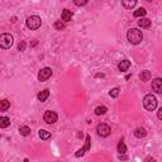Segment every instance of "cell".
<instances>
[{"instance_id":"obj_6","label":"cell","mask_w":162,"mask_h":162,"mask_svg":"<svg viewBox=\"0 0 162 162\" xmlns=\"http://www.w3.org/2000/svg\"><path fill=\"white\" fill-rule=\"evenodd\" d=\"M43 119H45V122H46L47 124H53V123H56V122H57L58 117H57L56 112L47 110V112L45 113V115H43Z\"/></svg>"},{"instance_id":"obj_8","label":"cell","mask_w":162,"mask_h":162,"mask_svg":"<svg viewBox=\"0 0 162 162\" xmlns=\"http://www.w3.org/2000/svg\"><path fill=\"white\" fill-rule=\"evenodd\" d=\"M90 143H91V142H90V136L88 134V136H86V143H85V146H84L83 148H80V150L75 153V156H76V157H81V156H84V155H85V152L90 150Z\"/></svg>"},{"instance_id":"obj_21","label":"cell","mask_w":162,"mask_h":162,"mask_svg":"<svg viewBox=\"0 0 162 162\" xmlns=\"http://www.w3.org/2000/svg\"><path fill=\"white\" fill-rule=\"evenodd\" d=\"M19 133L22 134V136H24V137H27V136L31 134V128L27 127V126H23V127H20V128H19Z\"/></svg>"},{"instance_id":"obj_5","label":"cell","mask_w":162,"mask_h":162,"mask_svg":"<svg viewBox=\"0 0 162 162\" xmlns=\"http://www.w3.org/2000/svg\"><path fill=\"white\" fill-rule=\"evenodd\" d=\"M96 132H98V134H99L100 137H108V136L110 134L112 129H110V127H109L108 124L101 123V124H99V126L96 127Z\"/></svg>"},{"instance_id":"obj_22","label":"cell","mask_w":162,"mask_h":162,"mask_svg":"<svg viewBox=\"0 0 162 162\" xmlns=\"http://www.w3.org/2000/svg\"><path fill=\"white\" fill-rule=\"evenodd\" d=\"M118 152L119 153H126L127 152V146L124 145L123 141H120L119 143H118Z\"/></svg>"},{"instance_id":"obj_11","label":"cell","mask_w":162,"mask_h":162,"mask_svg":"<svg viewBox=\"0 0 162 162\" xmlns=\"http://www.w3.org/2000/svg\"><path fill=\"white\" fill-rule=\"evenodd\" d=\"M151 20L148 19V18H141L139 20H138V26L141 27V28H150L151 27Z\"/></svg>"},{"instance_id":"obj_14","label":"cell","mask_w":162,"mask_h":162,"mask_svg":"<svg viewBox=\"0 0 162 162\" xmlns=\"http://www.w3.org/2000/svg\"><path fill=\"white\" fill-rule=\"evenodd\" d=\"M10 126V119L8 117H0V128H8Z\"/></svg>"},{"instance_id":"obj_30","label":"cell","mask_w":162,"mask_h":162,"mask_svg":"<svg viewBox=\"0 0 162 162\" xmlns=\"http://www.w3.org/2000/svg\"><path fill=\"white\" fill-rule=\"evenodd\" d=\"M24 162H28V160H27V158H26V160H24Z\"/></svg>"},{"instance_id":"obj_2","label":"cell","mask_w":162,"mask_h":162,"mask_svg":"<svg viewBox=\"0 0 162 162\" xmlns=\"http://www.w3.org/2000/svg\"><path fill=\"white\" fill-rule=\"evenodd\" d=\"M13 36L10 33H3L0 34V48L9 50L13 46Z\"/></svg>"},{"instance_id":"obj_16","label":"cell","mask_w":162,"mask_h":162,"mask_svg":"<svg viewBox=\"0 0 162 162\" xmlns=\"http://www.w3.org/2000/svg\"><path fill=\"white\" fill-rule=\"evenodd\" d=\"M146 134H147V131L145 128H142V127H139V128H137L134 131V136L137 138H143V137H146Z\"/></svg>"},{"instance_id":"obj_17","label":"cell","mask_w":162,"mask_h":162,"mask_svg":"<svg viewBox=\"0 0 162 162\" xmlns=\"http://www.w3.org/2000/svg\"><path fill=\"white\" fill-rule=\"evenodd\" d=\"M9 107H10V103L8 100H0V112H5V110H8L9 109Z\"/></svg>"},{"instance_id":"obj_15","label":"cell","mask_w":162,"mask_h":162,"mask_svg":"<svg viewBox=\"0 0 162 162\" xmlns=\"http://www.w3.org/2000/svg\"><path fill=\"white\" fill-rule=\"evenodd\" d=\"M137 4L136 0H124V2H122V5H123L126 9H132L134 8Z\"/></svg>"},{"instance_id":"obj_19","label":"cell","mask_w":162,"mask_h":162,"mask_svg":"<svg viewBox=\"0 0 162 162\" xmlns=\"http://www.w3.org/2000/svg\"><path fill=\"white\" fill-rule=\"evenodd\" d=\"M139 79L142 80V81H148L150 79H151V72L150 71H142L141 72V75H139Z\"/></svg>"},{"instance_id":"obj_10","label":"cell","mask_w":162,"mask_h":162,"mask_svg":"<svg viewBox=\"0 0 162 162\" xmlns=\"http://www.w3.org/2000/svg\"><path fill=\"white\" fill-rule=\"evenodd\" d=\"M129 66H131V62H129L128 60H122L118 64V69H119V71H122V72L127 71V70L129 69Z\"/></svg>"},{"instance_id":"obj_27","label":"cell","mask_w":162,"mask_h":162,"mask_svg":"<svg viewBox=\"0 0 162 162\" xmlns=\"http://www.w3.org/2000/svg\"><path fill=\"white\" fill-rule=\"evenodd\" d=\"M75 4L79 5V7H80V5H86L88 2H86V0H84V2H75Z\"/></svg>"},{"instance_id":"obj_7","label":"cell","mask_w":162,"mask_h":162,"mask_svg":"<svg viewBox=\"0 0 162 162\" xmlns=\"http://www.w3.org/2000/svg\"><path fill=\"white\" fill-rule=\"evenodd\" d=\"M51 76H52V70H51L50 67H45V69H42V70L39 71V74H38V80H39V81H46V80H48Z\"/></svg>"},{"instance_id":"obj_18","label":"cell","mask_w":162,"mask_h":162,"mask_svg":"<svg viewBox=\"0 0 162 162\" xmlns=\"http://www.w3.org/2000/svg\"><path fill=\"white\" fill-rule=\"evenodd\" d=\"M146 13H147V10H146L145 8H139V9H137V10L133 13V15H134L136 18H143V17L146 15Z\"/></svg>"},{"instance_id":"obj_24","label":"cell","mask_w":162,"mask_h":162,"mask_svg":"<svg viewBox=\"0 0 162 162\" xmlns=\"http://www.w3.org/2000/svg\"><path fill=\"white\" fill-rule=\"evenodd\" d=\"M65 28V23H62L61 20H57V22L55 23V29H57V31H62Z\"/></svg>"},{"instance_id":"obj_12","label":"cell","mask_w":162,"mask_h":162,"mask_svg":"<svg viewBox=\"0 0 162 162\" xmlns=\"http://www.w3.org/2000/svg\"><path fill=\"white\" fill-rule=\"evenodd\" d=\"M48 96H50V90H48V89H45V90H42V91L38 94V100L42 101V103H45V101L48 99Z\"/></svg>"},{"instance_id":"obj_4","label":"cell","mask_w":162,"mask_h":162,"mask_svg":"<svg viewBox=\"0 0 162 162\" xmlns=\"http://www.w3.org/2000/svg\"><path fill=\"white\" fill-rule=\"evenodd\" d=\"M26 24H27V27H28L29 29L36 31V29H38L40 26H42V19H40L38 15H32V17L27 18Z\"/></svg>"},{"instance_id":"obj_28","label":"cell","mask_w":162,"mask_h":162,"mask_svg":"<svg viewBox=\"0 0 162 162\" xmlns=\"http://www.w3.org/2000/svg\"><path fill=\"white\" fill-rule=\"evenodd\" d=\"M157 118H158L160 120L162 119V108H160V109H158V113H157Z\"/></svg>"},{"instance_id":"obj_29","label":"cell","mask_w":162,"mask_h":162,"mask_svg":"<svg viewBox=\"0 0 162 162\" xmlns=\"http://www.w3.org/2000/svg\"><path fill=\"white\" fill-rule=\"evenodd\" d=\"M145 162H156V160L152 158V157H147V158L145 160Z\"/></svg>"},{"instance_id":"obj_9","label":"cell","mask_w":162,"mask_h":162,"mask_svg":"<svg viewBox=\"0 0 162 162\" xmlns=\"http://www.w3.org/2000/svg\"><path fill=\"white\" fill-rule=\"evenodd\" d=\"M152 89H153V91H156L157 94H161V93H162V80H161L160 77H157V79H155V80L152 81Z\"/></svg>"},{"instance_id":"obj_23","label":"cell","mask_w":162,"mask_h":162,"mask_svg":"<svg viewBox=\"0 0 162 162\" xmlns=\"http://www.w3.org/2000/svg\"><path fill=\"white\" fill-rule=\"evenodd\" d=\"M108 112V109H107V107H98L96 109H95V114L96 115H103V114H105Z\"/></svg>"},{"instance_id":"obj_25","label":"cell","mask_w":162,"mask_h":162,"mask_svg":"<svg viewBox=\"0 0 162 162\" xmlns=\"http://www.w3.org/2000/svg\"><path fill=\"white\" fill-rule=\"evenodd\" d=\"M109 95H110L112 98H117V96L119 95V88H114V89H112L110 93H109Z\"/></svg>"},{"instance_id":"obj_3","label":"cell","mask_w":162,"mask_h":162,"mask_svg":"<svg viewBox=\"0 0 162 162\" xmlns=\"http://www.w3.org/2000/svg\"><path fill=\"white\" fill-rule=\"evenodd\" d=\"M157 103H158V101H157L156 96L152 95V94L146 95L145 99H143V107H145L147 110H150V112H152V110H155V109L157 108Z\"/></svg>"},{"instance_id":"obj_13","label":"cell","mask_w":162,"mask_h":162,"mask_svg":"<svg viewBox=\"0 0 162 162\" xmlns=\"http://www.w3.org/2000/svg\"><path fill=\"white\" fill-rule=\"evenodd\" d=\"M61 18H62V20H65V22H70L71 18H72V13H71V10H69V9H64L62 13H61Z\"/></svg>"},{"instance_id":"obj_20","label":"cell","mask_w":162,"mask_h":162,"mask_svg":"<svg viewBox=\"0 0 162 162\" xmlns=\"http://www.w3.org/2000/svg\"><path fill=\"white\" fill-rule=\"evenodd\" d=\"M39 137H40V139H48V138H51V132H48V131H46V129H40L39 131Z\"/></svg>"},{"instance_id":"obj_26","label":"cell","mask_w":162,"mask_h":162,"mask_svg":"<svg viewBox=\"0 0 162 162\" xmlns=\"http://www.w3.org/2000/svg\"><path fill=\"white\" fill-rule=\"evenodd\" d=\"M26 47H27V43L24 42V40H22V42H20V43L18 45V50H19V51H22V52L26 51Z\"/></svg>"},{"instance_id":"obj_1","label":"cell","mask_w":162,"mask_h":162,"mask_svg":"<svg viewBox=\"0 0 162 162\" xmlns=\"http://www.w3.org/2000/svg\"><path fill=\"white\" fill-rule=\"evenodd\" d=\"M127 38H128V40L132 45H139L142 42V39H143V34H142V32L139 29L132 28V29L128 31Z\"/></svg>"}]
</instances>
